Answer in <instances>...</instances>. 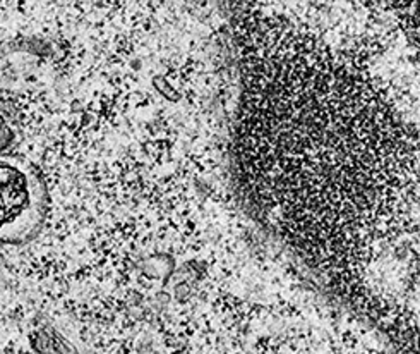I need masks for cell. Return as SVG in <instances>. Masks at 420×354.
Instances as JSON below:
<instances>
[{
  "mask_svg": "<svg viewBox=\"0 0 420 354\" xmlns=\"http://www.w3.org/2000/svg\"><path fill=\"white\" fill-rule=\"evenodd\" d=\"M45 191L26 162L0 157V242L24 244L43 222Z\"/></svg>",
  "mask_w": 420,
  "mask_h": 354,
  "instance_id": "cell-1",
  "label": "cell"
}]
</instances>
